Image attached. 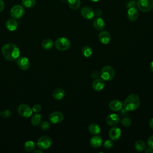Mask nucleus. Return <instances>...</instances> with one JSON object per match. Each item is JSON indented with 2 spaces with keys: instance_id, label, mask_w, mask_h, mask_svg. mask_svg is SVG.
<instances>
[{
  "instance_id": "13",
  "label": "nucleus",
  "mask_w": 153,
  "mask_h": 153,
  "mask_svg": "<svg viewBox=\"0 0 153 153\" xmlns=\"http://www.w3.org/2000/svg\"><path fill=\"white\" fill-rule=\"evenodd\" d=\"M139 10L135 7H131L127 10V18L131 22H134L137 20L139 17Z\"/></svg>"
},
{
  "instance_id": "22",
  "label": "nucleus",
  "mask_w": 153,
  "mask_h": 153,
  "mask_svg": "<svg viewBox=\"0 0 153 153\" xmlns=\"http://www.w3.org/2000/svg\"><path fill=\"white\" fill-rule=\"evenodd\" d=\"M88 130L89 132L93 135L98 134L100 132V128L96 123L90 124L88 127Z\"/></svg>"
},
{
  "instance_id": "34",
  "label": "nucleus",
  "mask_w": 153,
  "mask_h": 153,
  "mask_svg": "<svg viewBox=\"0 0 153 153\" xmlns=\"http://www.w3.org/2000/svg\"><path fill=\"white\" fill-rule=\"evenodd\" d=\"M1 115L4 118H8L11 115V111L8 109H5L1 112Z\"/></svg>"
},
{
  "instance_id": "37",
  "label": "nucleus",
  "mask_w": 153,
  "mask_h": 153,
  "mask_svg": "<svg viewBox=\"0 0 153 153\" xmlns=\"http://www.w3.org/2000/svg\"><path fill=\"white\" fill-rule=\"evenodd\" d=\"M121 111H120V114H121V115H123V116H126L127 114V113H128V111L127 110H126L125 108H124V109H121V110H120Z\"/></svg>"
},
{
  "instance_id": "7",
  "label": "nucleus",
  "mask_w": 153,
  "mask_h": 153,
  "mask_svg": "<svg viewBox=\"0 0 153 153\" xmlns=\"http://www.w3.org/2000/svg\"><path fill=\"white\" fill-rule=\"evenodd\" d=\"M11 16L15 19L22 17L25 14V8L23 6L20 5H15L12 7L10 10Z\"/></svg>"
},
{
  "instance_id": "24",
  "label": "nucleus",
  "mask_w": 153,
  "mask_h": 153,
  "mask_svg": "<svg viewBox=\"0 0 153 153\" xmlns=\"http://www.w3.org/2000/svg\"><path fill=\"white\" fill-rule=\"evenodd\" d=\"M67 3L70 8L72 10H77L81 5L80 0H67Z\"/></svg>"
},
{
  "instance_id": "21",
  "label": "nucleus",
  "mask_w": 153,
  "mask_h": 153,
  "mask_svg": "<svg viewBox=\"0 0 153 153\" xmlns=\"http://www.w3.org/2000/svg\"><path fill=\"white\" fill-rule=\"evenodd\" d=\"M52 95L54 99L59 100L62 99L64 97L65 95V92L63 88H57L53 91Z\"/></svg>"
},
{
  "instance_id": "42",
  "label": "nucleus",
  "mask_w": 153,
  "mask_h": 153,
  "mask_svg": "<svg viewBox=\"0 0 153 153\" xmlns=\"http://www.w3.org/2000/svg\"><path fill=\"white\" fill-rule=\"evenodd\" d=\"M33 152H39V153H42V151H41V150H38V149H36V150H35V151H33Z\"/></svg>"
},
{
  "instance_id": "36",
  "label": "nucleus",
  "mask_w": 153,
  "mask_h": 153,
  "mask_svg": "<svg viewBox=\"0 0 153 153\" xmlns=\"http://www.w3.org/2000/svg\"><path fill=\"white\" fill-rule=\"evenodd\" d=\"M100 76V74L98 72V71H93L91 73V76L92 78L94 79H96L98 78V77Z\"/></svg>"
},
{
  "instance_id": "11",
  "label": "nucleus",
  "mask_w": 153,
  "mask_h": 153,
  "mask_svg": "<svg viewBox=\"0 0 153 153\" xmlns=\"http://www.w3.org/2000/svg\"><path fill=\"white\" fill-rule=\"evenodd\" d=\"M121 136V129L116 126H114L110 128L109 131V137L112 140H118Z\"/></svg>"
},
{
  "instance_id": "41",
  "label": "nucleus",
  "mask_w": 153,
  "mask_h": 153,
  "mask_svg": "<svg viewBox=\"0 0 153 153\" xmlns=\"http://www.w3.org/2000/svg\"><path fill=\"white\" fill-rule=\"evenodd\" d=\"M150 69L152 71V72H153V60L150 63Z\"/></svg>"
},
{
  "instance_id": "27",
  "label": "nucleus",
  "mask_w": 153,
  "mask_h": 153,
  "mask_svg": "<svg viewBox=\"0 0 153 153\" xmlns=\"http://www.w3.org/2000/svg\"><path fill=\"white\" fill-rule=\"evenodd\" d=\"M53 41L50 39H45L41 43V45L42 48L45 50H50L53 46Z\"/></svg>"
},
{
  "instance_id": "9",
  "label": "nucleus",
  "mask_w": 153,
  "mask_h": 153,
  "mask_svg": "<svg viewBox=\"0 0 153 153\" xmlns=\"http://www.w3.org/2000/svg\"><path fill=\"white\" fill-rule=\"evenodd\" d=\"M63 114L59 111H54L51 112L49 115V120L53 124H57L63 120Z\"/></svg>"
},
{
  "instance_id": "31",
  "label": "nucleus",
  "mask_w": 153,
  "mask_h": 153,
  "mask_svg": "<svg viewBox=\"0 0 153 153\" xmlns=\"http://www.w3.org/2000/svg\"><path fill=\"white\" fill-rule=\"evenodd\" d=\"M41 128L44 131L48 130L50 127V124L47 121H44L41 123Z\"/></svg>"
},
{
  "instance_id": "5",
  "label": "nucleus",
  "mask_w": 153,
  "mask_h": 153,
  "mask_svg": "<svg viewBox=\"0 0 153 153\" xmlns=\"http://www.w3.org/2000/svg\"><path fill=\"white\" fill-rule=\"evenodd\" d=\"M136 5L141 11L148 12L153 8V0H138Z\"/></svg>"
},
{
  "instance_id": "16",
  "label": "nucleus",
  "mask_w": 153,
  "mask_h": 153,
  "mask_svg": "<svg viewBox=\"0 0 153 153\" xmlns=\"http://www.w3.org/2000/svg\"><path fill=\"white\" fill-rule=\"evenodd\" d=\"M98 38L103 44H108L111 41V35L107 31H102L99 34Z\"/></svg>"
},
{
  "instance_id": "35",
  "label": "nucleus",
  "mask_w": 153,
  "mask_h": 153,
  "mask_svg": "<svg viewBox=\"0 0 153 153\" xmlns=\"http://www.w3.org/2000/svg\"><path fill=\"white\" fill-rule=\"evenodd\" d=\"M147 143H148V145L149 147L153 149V135L149 137V138L148 139Z\"/></svg>"
},
{
  "instance_id": "2",
  "label": "nucleus",
  "mask_w": 153,
  "mask_h": 153,
  "mask_svg": "<svg viewBox=\"0 0 153 153\" xmlns=\"http://www.w3.org/2000/svg\"><path fill=\"white\" fill-rule=\"evenodd\" d=\"M140 104V100L139 96L136 94H130L125 99L124 102V108L128 111H134L137 109Z\"/></svg>"
},
{
  "instance_id": "8",
  "label": "nucleus",
  "mask_w": 153,
  "mask_h": 153,
  "mask_svg": "<svg viewBox=\"0 0 153 153\" xmlns=\"http://www.w3.org/2000/svg\"><path fill=\"white\" fill-rule=\"evenodd\" d=\"M17 111L20 115L25 118L30 117L33 113L32 108L26 104H20L17 108Z\"/></svg>"
},
{
  "instance_id": "26",
  "label": "nucleus",
  "mask_w": 153,
  "mask_h": 153,
  "mask_svg": "<svg viewBox=\"0 0 153 153\" xmlns=\"http://www.w3.org/2000/svg\"><path fill=\"white\" fill-rule=\"evenodd\" d=\"M41 121V115L38 114L36 113L33 115H32L31 118V123L34 126H37L40 124Z\"/></svg>"
},
{
  "instance_id": "29",
  "label": "nucleus",
  "mask_w": 153,
  "mask_h": 153,
  "mask_svg": "<svg viewBox=\"0 0 153 153\" xmlns=\"http://www.w3.org/2000/svg\"><path fill=\"white\" fill-rule=\"evenodd\" d=\"M22 4L26 8H32L36 4L35 0H22Z\"/></svg>"
},
{
  "instance_id": "18",
  "label": "nucleus",
  "mask_w": 153,
  "mask_h": 153,
  "mask_svg": "<svg viewBox=\"0 0 153 153\" xmlns=\"http://www.w3.org/2000/svg\"><path fill=\"white\" fill-rule=\"evenodd\" d=\"M93 26L97 30H103L105 27V23L103 19L101 17L96 18L93 22Z\"/></svg>"
},
{
  "instance_id": "17",
  "label": "nucleus",
  "mask_w": 153,
  "mask_h": 153,
  "mask_svg": "<svg viewBox=\"0 0 153 153\" xmlns=\"http://www.w3.org/2000/svg\"><path fill=\"white\" fill-rule=\"evenodd\" d=\"M123 103L120 100L115 99L112 100L109 104V109L112 111H119L123 108Z\"/></svg>"
},
{
  "instance_id": "40",
  "label": "nucleus",
  "mask_w": 153,
  "mask_h": 153,
  "mask_svg": "<svg viewBox=\"0 0 153 153\" xmlns=\"http://www.w3.org/2000/svg\"><path fill=\"white\" fill-rule=\"evenodd\" d=\"M149 127H150L151 128L153 129V118H152L150 120V121H149Z\"/></svg>"
},
{
  "instance_id": "32",
  "label": "nucleus",
  "mask_w": 153,
  "mask_h": 153,
  "mask_svg": "<svg viewBox=\"0 0 153 153\" xmlns=\"http://www.w3.org/2000/svg\"><path fill=\"white\" fill-rule=\"evenodd\" d=\"M103 146L105 149H109L113 146V142L111 140H106L103 143Z\"/></svg>"
},
{
  "instance_id": "10",
  "label": "nucleus",
  "mask_w": 153,
  "mask_h": 153,
  "mask_svg": "<svg viewBox=\"0 0 153 153\" xmlns=\"http://www.w3.org/2000/svg\"><path fill=\"white\" fill-rule=\"evenodd\" d=\"M17 64L18 67L23 71H26L30 67L29 60L26 57H19L17 59Z\"/></svg>"
},
{
  "instance_id": "39",
  "label": "nucleus",
  "mask_w": 153,
  "mask_h": 153,
  "mask_svg": "<svg viewBox=\"0 0 153 153\" xmlns=\"http://www.w3.org/2000/svg\"><path fill=\"white\" fill-rule=\"evenodd\" d=\"M145 151L146 153H153V149L149 147L148 148H146Z\"/></svg>"
},
{
  "instance_id": "30",
  "label": "nucleus",
  "mask_w": 153,
  "mask_h": 153,
  "mask_svg": "<svg viewBox=\"0 0 153 153\" xmlns=\"http://www.w3.org/2000/svg\"><path fill=\"white\" fill-rule=\"evenodd\" d=\"M121 124H122V125L123 126H124V127H129L131 124V120H130V118L125 117H123L121 120Z\"/></svg>"
},
{
  "instance_id": "14",
  "label": "nucleus",
  "mask_w": 153,
  "mask_h": 153,
  "mask_svg": "<svg viewBox=\"0 0 153 153\" xmlns=\"http://www.w3.org/2000/svg\"><path fill=\"white\" fill-rule=\"evenodd\" d=\"M90 143L93 148H98L100 147L103 143V140L101 136L95 134L92 136L90 140Z\"/></svg>"
},
{
  "instance_id": "33",
  "label": "nucleus",
  "mask_w": 153,
  "mask_h": 153,
  "mask_svg": "<svg viewBox=\"0 0 153 153\" xmlns=\"http://www.w3.org/2000/svg\"><path fill=\"white\" fill-rule=\"evenodd\" d=\"M32 109L33 112H34L35 113H39L41 111L42 107L39 104H35V105H33V106L32 107Z\"/></svg>"
},
{
  "instance_id": "12",
  "label": "nucleus",
  "mask_w": 153,
  "mask_h": 153,
  "mask_svg": "<svg viewBox=\"0 0 153 153\" xmlns=\"http://www.w3.org/2000/svg\"><path fill=\"white\" fill-rule=\"evenodd\" d=\"M80 13L82 17L85 19L90 20L94 16V11L90 7H82L80 11Z\"/></svg>"
},
{
  "instance_id": "28",
  "label": "nucleus",
  "mask_w": 153,
  "mask_h": 153,
  "mask_svg": "<svg viewBox=\"0 0 153 153\" xmlns=\"http://www.w3.org/2000/svg\"><path fill=\"white\" fill-rule=\"evenodd\" d=\"M82 54L85 57H90L93 53V50L89 46H84L82 48Z\"/></svg>"
},
{
  "instance_id": "44",
  "label": "nucleus",
  "mask_w": 153,
  "mask_h": 153,
  "mask_svg": "<svg viewBox=\"0 0 153 153\" xmlns=\"http://www.w3.org/2000/svg\"><path fill=\"white\" fill-rule=\"evenodd\" d=\"M1 112H0V116H1Z\"/></svg>"
},
{
  "instance_id": "6",
  "label": "nucleus",
  "mask_w": 153,
  "mask_h": 153,
  "mask_svg": "<svg viewBox=\"0 0 153 153\" xmlns=\"http://www.w3.org/2000/svg\"><path fill=\"white\" fill-rule=\"evenodd\" d=\"M37 146L41 149H47L52 144V139L48 136H44L39 137L37 141Z\"/></svg>"
},
{
  "instance_id": "43",
  "label": "nucleus",
  "mask_w": 153,
  "mask_h": 153,
  "mask_svg": "<svg viewBox=\"0 0 153 153\" xmlns=\"http://www.w3.org/2000/svg\"><path fill=\"white\" fill-rule=\"evenodd\" d=\"M90 1H91L92 2H97V1H98L99 0H90Z\"/></svg>"
},
{
  "instance_id": "23",
  "label": "nucleus",
  "mask_w": 153,
  "mask_h": 153,
  "mask_svg": "<svg viewBox=\"0 0 153 153\" xmlns=\"http://www.w3.org/2000/svg\"><path fill=\"white\" fill-rule=\"evenodd\" d=\"M134 148L137 151L140 152L145 150L146 148V145L144 141L142 140H138L134 143Z\"/></svg>"
},
{
  "instance_id": "4",
  "label": "nucleus",
  "mask_w": 153,
  "mask_h": 153,
  "mask_svg": "<svg viewBox=\"0 0 153 153\" xmlns=\"http://www.w3.org/2000/svg\"><path fill=\"white\" fill-rule=\"evenodd\" d=\"M71 46L69 39L65 37H60L55 41V47L59 51H65L69 49Z\"/></svg>"
},
{
  "instance_id": "25",
  "label": "nucleus",
  "mask_w": 153,
  "mask_h": 153,
  "mask_svg": "<svg viewBox=\"0 0 153 153\" xmlns=\"http://www.w3.org/2000/svg\"><path fill=\"white\" fill-rule=\"evenodd\" d=\"M36 145L35 143L32 141V140H27L26 141L23 145V148L26 151H33V149L35 148Z\"/></svg>"
},
{
  "instance_id": "19",
  "label": "nucleus",
  "mask_w": 153,
  "mask_h": 153,
  "mask_svg": "<svg viewBox=\"0 0 153 153\" xmlns=\"http://www.w3.org/2000/svg\"><path fill=\"white\" fill-rule=\"evenodd\" d=\"M105 82L101 78H96L92 82V87L96 91H100L104 88Z\"/></svg>"
},
{
  "instance_id": "38",
  "label": "nucleus",
  "mask_w": 153,
  "mask_h": 153,
  "mask_svg": "<svg viewBox=\"0 0 153 153\" xmlns=\"http://www.w3.org/2000/svg\"><path fill=\"white\" fill-rule=\"evenodd\" d=\"M5 7V4L4 2L2 0H0V12H2Z\"/></svg>"
},
{
  "instance_id": "15",
  "label": "nucleus",
  "mask_w": 153,
  "mask_h": 153,
  "mask_svg": "<svg viewBox=\"0 0 153 153\" xmlns=\"http://www.w3.org/2000/svg\"><path fill=\"white\" fill-rule=\"evenodd\" d=\"M120 121V117L116 114H111L106 118V123L111 126H116Z\"/></svg>"
},
{
  "instance_id": "20",
  "label": "nucleus",
  "mask_w": 153,
  "mask_h": 153,
  "mask_svg": "<svg viewBox=\"0 0 153 153\" xmlns=\"http://www.w3.org/2000/svg\"><path fill=\"white\" fill-rule=\"evenodd\" d=\"M5 26L8 30L14 31L18 27V23L15 19H10L6 22Z\"/></svg>"
},
{
  "instance_id": "3",
  "label": "nucleus",
  "mask_w": 153,
  "mask_h": 153,
  "mask_svg": "<svg viewBox=\"0 0 153 153\" xmlns=\"http://www.w3.org/2000/svg\"><path fill=\"white\" fill-rule=\"evenodd\" d=\"M115 70L111 66H105L102 68L100 72V76L104 81H109L115 76Z\"/></svg>"
},
{
  "instance_id": "1",
  "label": "nucleus",
  "mask_w": 153,
  "mask_h": 153,
  "mask_svg": "<svg viewBox=\"0 0 153 153\" xmlns=\"http://www.w3.org/2000/svg\"><path fill=\"white\" fill-rule=\"evenodd\" d=\"M1 51L4 58L9 61H14L17 60L20 56L19 48L12 43H8L4 45Z\"/></svg>"
}]
</instances>
